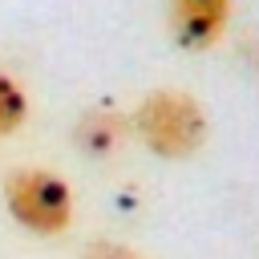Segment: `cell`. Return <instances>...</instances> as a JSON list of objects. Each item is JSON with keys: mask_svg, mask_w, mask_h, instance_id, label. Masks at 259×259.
Returning a JSON list of instances; mask_svg holds the SVG:
<instances>
[{"mask_svg": "<svg viewBox=\"0 0 259 259\" xmlns=\"http://www.w3.org/2000/svg\"><path fill=\"white\" fill-rule=\"evenodd\" d=\"M130 134H138V142L154 158L182 162V158L202 150V142H206V113L182 89H154V93H146L138 101V109L130 117Z\"/></svg>", "mask_w": 259, "mask_h": 259, "instance_id": "1", "label": "cell"}, {"mask_svg": "<svg viewBox=\"0 0 259 259\" xmlns=\"http://www.w3.org/2000/svg\"><path fill=\"white\" fill-rule=\"evenodd\" d=\"M0 198L8 219L36 235V239H61L73 227V186L40 166H16L0 182Z\"/></svg>", "mask_w": 259, "mask_h": 259, "instance_id": "2", "label": "cell"}, {"mask_svg": "<svg viewBox=\"0 0 259 259\" xmlns=\"http://www.w3.org/2000/svg\"><path fill=\"white\" fill-rule=\"evenodd\" d=\"M231 20V0H170V32L182 49H210Z\"/></svg>", "mask_w": 259, "mask_h": 259, "instance_id": "3", "label": "cell"}, {"mask_svg": "<svg viewBox=\"0 0 259 259\" xmlns=\"http://www.w3.org/2000/svg\"><path fill=\"white\" fill-rule=\"evenodd\" d=\"M125 138H130V117H121L117 109H89L77 117V130H73L77 150H85L89 158H105L121 150Z\"/></svg>", "mask_w": 259, "mask_h": 259, "instance_id": "4", "label": "cell"}, {"mask_svg": "<svg viewBox=\"0 0 259 259\" xmlns=\"http://www.w3.org/2000/svg\"><path fill=\"white\" fill-rule=\"evenodd\" d=\"M28 121V93L0 69V138H12Z\"/></svg>", "mask_w": 259, "mask_h": 259, "instance_id": "5", "label": "cell"}, {"mask_svg": "<svg viewBox=\"0 0 259 259\" xmlns=\"http://www.w3.org/2000/svg\"><path fill=\"white\" fill-rule=\"evenodd\" d=\"M81 259H146L142 251H134L130 243H113V239H93L85 243Z\"/></svg>", "mask_w": 259, "mask_h": 259, "instance_id": "6", "label": "cell"}]
</instances>
